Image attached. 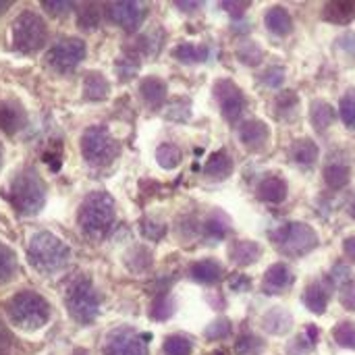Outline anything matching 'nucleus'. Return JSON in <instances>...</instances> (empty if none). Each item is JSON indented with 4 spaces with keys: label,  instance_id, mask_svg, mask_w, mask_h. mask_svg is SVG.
Listing matches in <instances>:
<instances>
[{
    "label": "nucleus",
    "instance_id": "obj_1",
    "mask_svg": "<svg viewBox=\"0 0 355 355\" xmlns=\"http://www.w3.org/2000/svg\"><path fill=\"white\" fill-rule=\"evenodd\" d=\"M270 241L281 254L291 256V258H300V256H306L312 250H316L318 235L306 223H289V225L275 229L270 233Z\"/></svg>",
    "mask_w": 355,
    "mask_h": 355
},
{
    "label": "nucleus",
    "instance_id": "obj_2",
    "mask_svg": "<svg viewBox=\"0 0 355 355\" xmlns=\"http://www.w3.org/2000/svg\"><path fill=\"white\" fill-rule=\"evenodd\" d=\"M214 98L227 121H237L245 110V94L231 79H218L214 85Z\"/></svg>",
    "mask_w": 355,
    "mask_h": 355
},
{
    "label": "nucleus",
    "instance_id": "obj_3",
    "mask_svg": "<svg viewBox=\"0 0 355 355\" xmlns=\"http://www.w3.org/2000/svg\"><path fill=\"white\" fill-rule=\"evenodd\" d=\"M295 277H293V270L279 262V264H272L266 272H264V279H262V289L264 293L268 295H277V293H285L291 285H293Z\"/></svg>",
    "mask_w": 355,
    "mask_h": 355
},
{
    "label": "nucleus",
    "instance_id": "obj_4",
    "mask_svg": "<svg viewBox=\"0 0 355 355\" xmlns=\"http://www.w3.org/2000/svg\"><path fill=\"white\" fill-rule=\"evenodd\" d=\"M268 137H270V129L260 119H248L239 127V139L250 150H262L266 146Z\"/></svg>",
    "mask_w": 355,
    "mask_h": 355
},
{
    "label": "nucleus",
    "instance_id": "obj_5",
    "mask_svg": "<svg viewBox=\"0 0 355 355\" xmlns=\"http://www.w3.org/2000/svg\"><path fill=\"white\" fill-rule=\"evenodd\" d=\"M256 196L266 204H281L287 200V183L279 175H266L260 179Z\"/></svg>",
    "mask_w": 355,
    "mask_h": 355
},
{
    "label": "nucleus",
    "instance_id": "obj_6",
    "mask_svg": "<svg viewBox=\"0 0 355 355\" xmlns=\"http://www.w3.org/2000/svg\"><path fill=\"white\" fill-rule=\"evenodd\" d=\"M304 306L314 312V314H324L327 312V306H329V300H331V289L327 283L322 281H314L310 283L306 289H304Z\"/></svg>",
    "mask_w": 355,
    "mask_h": 355
},
{
    "label": "nucleus",
    "instance_id": "obj_7",
    "mask_svg": "<svg viewBox=\"0 0 355 355\" xmlns=\"http://www.w3.org/2000/svg\"><path fill=\"white\" fill-rule=\"evenodd\" d=\"M322 19L335 25H349L355 21V0H329L322 6Z\"/></svg>",
    "mask_w": 355,
    "mask_h": 355
},
{
    "label": "nucleus",
    "instance_id": "obj_8",
    "mask_svg": "<svg viewBox=\"0 0 355 355\" xmlns=\"http://www.w3.org/2000/svg\"><path fill=\"white\" fill-rule=\"evenodd\" d=\"M264 25L266 29L277 35V37H285L291 33L293 29V19L289 15V10L285 6H270L264 15Z\"/></svg>",
    "mask_w": 355,
    "mask_h": 355
},
{
    "label": "nucleus",
    "instance_id": "obj_9",
    "mask_svg": "<svg viewBox=\"0 0 355 355\" xmlns=\"http://www.w3.org/2000/svg\"><path fill=\"white\" fill-rule=\"evenodd\" d=\"M260 256H262V248H260L256 241H250V239L235 241V243L229 248V258H231V262H233L235 266H239V268L252 266Z\"/></svg>",
    "mask_w": 355,
    "mask_h": 355
},
{
    "label": "nucleus",
    "instance_id": "obj_10",
    "mask_svg": "<svg viewBox=\"0 0 355 355\" xmlns=\"http://www.w3.org/2000/svg\"><path fill=\"white\" fill-rule=\"evenodd\" d=\"M204 173L214 181H223L233 173V158L229 156L227 150H216L214 154H210L204 166Z\"/></svg>",
    "mask_w": 355,
    "mask_h": 355
},
{
    "label": "nucleus",
    "instance_id": "obj_11",
    "mask_svg": "<svg viewBox=\"0 0 355 355\" xmlns=\"http://www.w3.org/2000/svg\"><path fill=\"white\" fill-rule=\"evenodd\" d=\"M289 156L293 162H297L302 166H310L318 160V146L310 137L295 139L289 148Z\"/></svg>",
    "mask_w": 355,
    "mask_h": 355
},
{
    "label": "nucleus",
    "instance_id": "obj_12",
    "mask_svg": "<svg viewBox=\"0 0 355 355\" xmlns=\"http://www.w3.org/2000/svg\"><path fill=\"white\" fill-rule=\"evenodd\" d=\"M310 121L316 131H327L337 121V110L324 100H314L310 106Z\"/></svg>",
    "mask_w": 355,
    "mask_h": 355
},
{
    "label": "nucleus",
    "instance_id": "obj_13",
    "mask_svg": "<svg viewBox=\"0 0 355 355\" xmlns=\"http://www.w3.org/2000/svg\"><path fill=\"white\" fill-rule=\"evenodd\" d=\"M191 279L202 283V285H214L220 281L223 277V268L216 260H202V262H196L189 270Z\"/></svg>",
    "mask_w": 355,
    "mask_h": 355
},
{
    "label": "nucleus",
    "instance_id": "obj_14",
    "mask_svg": "<svg viewBox=\"0 0 355 355\" xmlns=\"http://www.w3.org/2000/svg\"><path fill=\"white\" fill-rule=\"evenodd\" d=\"M322 177H324V183L331 187V189H343L349 179H352V171L345 162H339V160H331L324 171H322Z\"/></svg>",
    "mask_w": 355,
    "mask_h": 355
},
{
    "label": "nucleus",
    "instance_id": "obj_15",
    "mask_svg": "<svg viewBox=\"0 0 355 355\" xmlns=\"http://www.w3.org/2000/svg\"><path fill=\"white\" fill-rule=\"evenodd\" d=\"M262 324H264V329H266L268 333L287 335V333L291 331L293 320H291V314H287V312L281 310V308H275V310H268V312H266Z\"/></svg>",
    "mask_w": 355,
    "mask_h": 355
},
{
    "label": "nucleus",
    "instance_id": "obj_16",
    "mask_svg": "<svg viewBox=\"0 0 355 355\" xmlns=\"http://www.w3.org/2000/svg\"><path fill=\"white\" fill-rule=\"evenodd\" d=\"M316 341H318V329H316L314 324H310V327L304 329L302 335H297V337L291 341V345H287V355L310 354L312 347L316 345Z\"/></svg>",
    "mask_w": 355,
    "mask_h": 355
},
{
    "label": "nucleus",
    "instance_id": "obj_17",
    "mask_svg": "<svg viewBox=\"0 0 355 355\" xmlns=\"http://www.w3.org/2000/svg\"><path fill=\"white\" fill-rule=\"evenodd\" d=\"M264 347H266L264 339L256 333H241L235 341L237 355H262Z\"/></svg>",
    "mask_w": 355,
    "mask_h": 355
},
{
    "label": "nucleus",
    "instance_id": "obj_18",
    "mask_svg": "<svg viewBox=\"0 0 355 355\" xmlns=\"http://www.w3.org/2000/svg\"><path fill=\"white\" fill-rule=\"evenodd\" d=\"M237 58L245 67H258L262 62V58H264V52H262L260 44H256L252 40H243L237 46Z\"/></svg>",
    "mask_w": 355,
    "mask_h": 355
},
{
    "label": "nucleus",
    "instance_id": "obj_19",
    "mask_svg": "<svg viewBox=\"0 0 355 355\" xmlns=\"http://www.w3.org/2000/svg\"><path fill=\"white\" fill-rule=\"evenodd\" d=\"M297 106H300V100H297V94L295 92H283L277 102H275V110H277V116L279 119H293L295 112H297Z\"/></svg>",
    "mask_w": 355,
    "mask_h": 355
},
{
    "label": "nucleus",
    "instance_id": "obj_20",
    "mask_svg": "<svg viewBox=\"0 0 355 355\" xmlns=\"http://www.w3.org/2000/svg\"><path fill=\"white\" fill-rule=\"evenodd\" d=\"M175 56L183 62H202L208 58V48L200 44H181L177 46Z\"/></svg>",
    "mask_w": 355,
    "mask_h": 355
},
{
    "label": "nucleus",
    "instance_id": "obj_21",
    "mask_svg": "<svg viewBox=\"0 0 355 355\" xmlns=\"http://www.w3.org/2000/svg\"><path fill=\"white\" fill-rule=\"evenodd\" d=\"M333 339L337 345L345 349H355V324L354 322H339L333 329Z\"/></svg>",
    "mask_w": 355,
    "mask_h": 355
},
{
    "label": "nucleus",
    "instance_id": "obj_22",
    "mask_svg": "<svg viewBox=\"0 0 355 355\" xmlns=\"http://www.w3.org/2000/svg\"><path fill=\"white\" fill-rule=\"evenodd\" d=\"M206 233L214 239H225L231 233V223L225 214H214L206 220Z\"/></svg>",
    "mask_w": 355,
    "mask_h": 355
},
{
    "label": "nucleus",
    "instance_id": "obj_23",
    "mask_svg": "<svg viewBox=\"0 0 355 355\" xmlns=\"http://www.w3.org/2000/svg\"><path fill=\"white\" fill-rule=\"evenodd\" d=\"M339 116H341V121H343L349 129H354L355 131V89L347 92V94L343 96V100H341V104H339Z\"/></svg>",
    "mask_w": 355,
    "mask_h": 355
},
{
    "label": "nucleus",
    "instance_id": "obj_24",
    "mask_svg": "<svg viewBox=\"0 0 355 355\" xmlns=\"http://www.w3.org/2000/svg\"><path fill=\"white\" fill-rule=\"evenodd\" d=\"M164 352H166V355H191V352H193V343H191L187 337L175 335V337H168V339H166Z\"/></svg>",
    "mask_w": 355,
    "mask_h": 355
},
{
    "label": "nucleus",
    "instance_id": "obj_25",
    "mask_svg": "<svg viewBox=\"0 0 355 355\" xmlns=\"http://www.w3.org/2000/svg\"><path fill=\"white\" fill-rule=\"evenodd\" d=\"M231 335V320L229 318H216L212 324L206 327V339L210 341H220V339H227Z\"/></svg>",
    "mask_w": 355,
    "mask_h": 355
},
{
    "label": "nucleus",
    "instance_id": "obj_26",
    "mask_svg": "<svg viewBox=\"0 0 355 355\" xmlns=\"http://www.w3.org/2000/svg\"><path fill=\"white\" fill-rule=\"evenodd\" d=\"M260 81L266 85V87H279L285 83V69L281 64H272L268 67L262 75H260Z\"/></svg>",
    "mask_w": 355,
    "mask_h": 355
},
{
    "label": "nucleus",
    "instance_id": "obj_27",
    "mask_svg": "<svg viewBox=\"0 0 355 355\" xmlns=\"http://www.w3.org/2000/svg\"><path fill=\"white\" fill-rule=\"evenodd\" d=\"M164 92L166 89H164L162 81H146V85H144V94L152 104H160L164 98Z\"/></svg>",
    "mask_w": 355,
    "mask_h": 355
},
{
    "label": "nucleus",
    "instance_id": "obj_28",
    "mask_svg": "<svg viewBox=\"0 0 355 355\" xmlns=\"http://www.w3.org/2000/svg\"><path fill=\"white\" fill-rule=\"evenodd\" d=\"M158 160H160V164H162V166L171 168V166L179 164V160H181V152H179L175 146H162V148H160V152H158Z\"/></svg>",
    "mask_w": 355,
    "mask_h": 355
},
{
    "label": "nucleus",
    "instance_id": "obj_29",
    "mask_svg": "<svg viewBox=\"0 0 355 355\" xmlns=\"http://www.w3.org/2000/svg\"><path fill=\"white\" fill-rule=\"evenodd\" d=\"M341 291H339V300H341V304L347 308V310H352L355 312V281L352 279L349 283H345L343 287H339Z\"/></svg>",
    "mask_w": 355,
    "mask_h": 355
},
{
    "label": "nucleus",
    "instance_id": "obj_30",
    "mask_svg": "<svg viewBox=\"0 0 355 355\" xmlns=\"http://www.w3.org/2000/svg\"><path fill=\"white\" fill-rule=\"evenodd\" d=\"M220 8L223 10H227V12H231V17L233 19H237V17H241L243 15V10L248 8V2H220Z\"/></svg>",
    "mask_w": 355,
    "mask_h": 355
},
{
    "label": "nucleus",
    "instance_id": "obj_31",
    "mask_svg": "<svg viewBox=\"0 0 355 355\" xmlns=\"http://www.w3.org/2000/svg\"><path fill=\"white\" fill-rule=\"evenodd\" d=\"M231 289L233 291H245V289H250V279L248 277H241V275H233L231 277Z\"/></svg>",
    "mask_w": 355,
    "mask_h": 355
},
{
    "label": "nucleus",
    "instance_id": "obj_32",
    "mask_svg": "<svg viewBox=\"0 0 355 355\" xmlns=\"http://www.w3.org/2000/svg\"><path fill=\"white\" fill-rule=\"evenodd\" d=\"M343 252H345V256H347L352 262H355V235L347 237V239L343 241Z\"/></svg>",
    "mask_w": 355,
    "mask_h": 355
},
{
    "label": "nucleus",
    "instance_id": "obj_33",
    "mask_svg": "<svg viewBox=\"0 0 355 355\" xmlns=\"http://www.w3.org/2000/svg\"><path fill=\"white\" fill-rule=\"evenodd\" d=\"M347 210H349V216L355 220V196L352 198V202H349V206H347Z\"/></svg>",
    "mask_w": 355,
    "mask_h": 355
},
{
    "label": "nucleus",
    "instance_id": "obj_34",
    "mask_svg": "<svg viewBox=\"0 0 355 355\" xmlns=\"http://www.w3.org/2000/svg\"><path fill=\"white\" fill-rule=\"evenodd\" d=\"M214 355H227V354H225V352H216V354H214Z\"/></svg>",
    "mask_w": 355,
    "mask_h": 355
}]
</instances>
